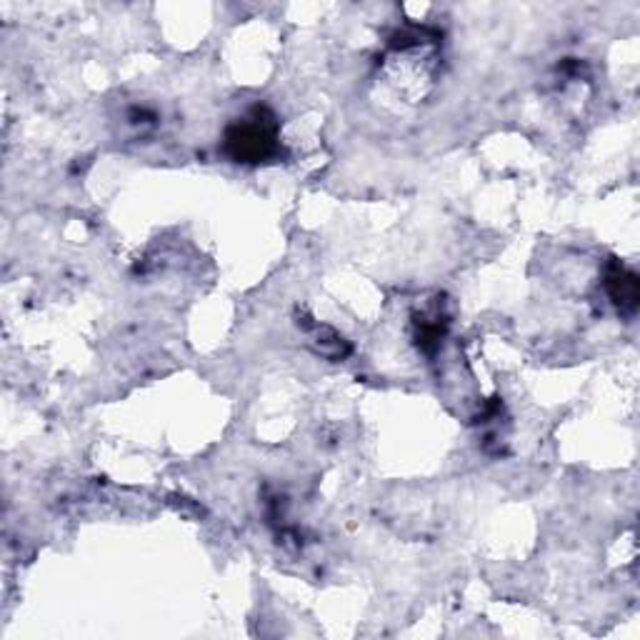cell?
I'll use <instances>...</instances> for the list:
<instances>
[{"label": "cell", "instance_id": "1", "mask_svg": "<svg viewBox=\"0 0 640 640\" xmlns=\"http://www.w3.org/2000/svg\"><path fill=\"white\" fill-rule=\"evenodd\" d=\"M225 146H229V153L243 163H260V160L271 158L278 148L273 115L256 108L250 115L241 118V123L233 125Z\"/></svg>", "mask_w": 640, "mask_h": 640}, {"label": "cell", "instance_id": "2", "mask_svg": "<svg viewBox=\"0 0 640 640\" xmlns=\"http://www.w3.org/2000/svg\"><path fill=\"white\" fill-rule=\"evenodd\" d=\"M608 288H611L613 300H616L620 308H628V310L636 308V303H638V281H636L633 273H628L623 266L613 268L611 275H608Z\"/></svg>", "mask_w": 640, "mask_h": 640}]
</instances>
